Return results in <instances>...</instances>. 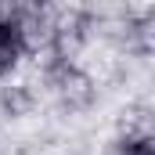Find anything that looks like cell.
Here are the masks:
<instances>
[{"mask_svg": "<svg viewBox=\"0 0 155 155\" xmlns=\"http://www.w3.org/2000/svg\"><path fill=\"white\" fill-rule=\"evenodd\" d=\"M22 61H25V43L18 33L15 7H0V79L15 76Z\"/></svg>", "mask_w": 155, "mask_h": 155, "instance_id": "1", "label": "cell"}]
</instances>
